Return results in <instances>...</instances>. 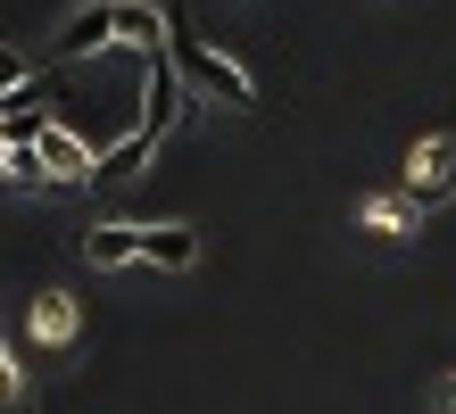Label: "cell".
I'll return each mask as SVG.
<instances>
[{"label":"cell","mask_w":456,"mask_h":414,"mask_svg":"<svg viewBox=\"0 0 456 414\" xmlns=\"http://www.w3.org/2000/svg\"><path fill=\"white\" fill-rule=\"evenodd\" d=\"M167 59L183 67V83H191V92H208V100H224V108H257V83H249V67H232L216 42L200 34L191 17H167Z\"/></svg>","instance_id":"6da1fadb"},{"label":"cell","mask_w":456,"mask_h":414,"mask_svg":"<svg viewBox=\"0 0 456 414\" xmlns=\"http://www.w3.org/2000/svg\"><path fill=\"white\" fill-rule=\"evenodd\" d=\"M183 100H191L183 67L167 59V50H150V59H142V125H133V133H142V142L158 150V142H167V133L183 125Z\"/></svg>","instance_id":"7a4b0ae2"},{"label":"cell","mask_w":456,"mask_h":414,"mask_svg":"<svg viewBox=\"0 0 456 414\" xmlns=\"http://www.w3.org/2000/svg\"><path fill=\"white\" fill-rule=\"evenodd\" d=\"M407 199L415 207L456 199V133H423V142L407 150Z\"/></svg>","instance_id":"3957f363"},{"label":"cell","mask_w":456,"mask_h":414,"mask_svg":"<svg viewBox=\"0 0 456 414\" xmlns=\"http://www.w3.org/2000/svg\"><path fill=\"white\" fill-rule=\"evenodd\" d=\"M109 42H125L117 0H84V9H67V17H59V34H50V59H92V50H109Z\"/></svg>","instance_id":"277c9868"},{"label":"cell","mask_w":456,"mask_h":414,"mask_svg":"<svg viewBox=\"0 0 456 414\" xmlns=\"http://www.w3.org/2000/svg\"><path fill=\"white\" fill-rule=\"evenodd\" d=\"M42 125H50V108H42L34 75H25L17 92H0V142H42Z\"/></svg>","instance_id":"5b68a950"},{"label":"cell","mask_w":456,"mask_h":414,"mask_svg":"<svg viewBox=\"0 0 456 414\" xmlns=\"http://www.w3.org/2000/svg\"><path fill=\"white\" fill-rule=\"evenodd\" d=\"M142 265L191 273V265H200V232H191V224H150V232H142Z\"/></svg>","instance_id":"8992f818"},{"label":"cell","mask_w":456,"mask_h":414,"mask_svg":"<svg viewBox=\"0 0 456 414\" xmlns=\"http://www.w3.org/2000/svg\"><path fill=\"white\" fill-rule=\"evenodd\" d=\"M34 150H42V166H50L59 183H92V166H100V158L67 133V125H42V142H34Z\"/></svg>","instance_id":"52a82bcc"},{"label":"cell","mask_w":456,"mask_h":414,"mask_svg":"<svg viewBox=\"0 0 456 414\" xmlns=\"http://www.w3.org/2000/svg\"><path fill=\"white\" fill-rule=\"evenodd\" d=\"M142 232L150 224H92L84 232V265H142Z\"/></svg>","instance_id":"ba28073f"},{"label":"cell","mask_w":456,"mask_h":414,"mask_svg":"<svg viewBox=\"0 0 456 414\" xmlns=\"http://www.w3.org/2000/svg\"><path fill=\"white\" fill-rule=\"evenodd\" d=\"M0 183H25V191H59V175L42 166L34 142H0Z\"/></svg>","instance_id":"9c48e42d"},{"label":"cell","mask_w":456,"mask_h":414,"mask_svg":"<svg viewBox=\"0 0 456 414\" xmlns=\"http://www.w3.org/2000/svg\"><path fill=\"white\" fill-rule=\"evenodd\" d=\"M142 158H150V142H142V133H125L117 150H100V166H92V183H133V175H142Z\"/></svg>","instance_id":"30bf717a"},{"label":"cell","mask_w":456,"mask_h":414,"mask_svg":"<svg viewBox=\"0 0 456 414\" xmlns=\"http://www.w3.org/2000/svg\"><path fill=\"white\" fill-rule=\"evenodd\" d=\"M34 340H50V348L75 340V298H67V290H42V307H34Z\"/></svg>","instance_id":"8fae6325"},{"label":"cell","mask_w":456,"mask_h":414,"mask_svg":"<svg viewBox=\"0 0 456 414\" xmlns=\"http://www.w3.org/2000/svg\"><path fill=\"white\" fill-rule=\"evenodd\" d=\"M365 224L382 232V240H398V232H407V207H398V199H373V207H365Z\"/></svg>","instance_id":"7c38bea8"},{"label":"cell","mask_w":456,"mask_h":414,"mask_svg":"<svg viewBox=\"0 0 456 414\" xmlns=\"http://www.w3.org/2000/svg\"><path fill=\"white\" fill-rule=\"evenodd\" d=\"M448 414H456V381H448Z\"/></svg>","instance_id":"4fadbf2b"}]
</instances>
